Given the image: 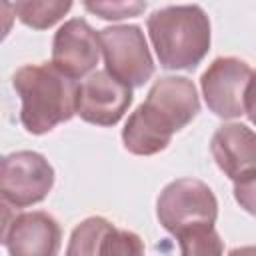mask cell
<instances>
[{"label":"cell","mask_w":256,"mask_h":256,"mask_svg":"<svg viewBox=\"0 0 256 256\" xmlns=\"http://www.w3.org/2000/svg\"><path fill=\"white\" fill-rule=\"evenodd\" d=\"M198 112L200 100L194 82L186 76H162L150 86L146 100L128 116L122 128L124 148L136 156L158 154Z\"/></svg>","instance_id":"obj_1"},{"label":"cell","mask_w":256,"mask_h":256,"mask_svg":"<svg viewBox=\"0 0 256 256\" xmlns=\"http://www.w3.org/2000/svg\"><path fill=\"white\" fill-rule=\"evenodd\" d=\"M12 86L22 102L20 122L34 136L54 130L76 114L78 82L52 62L20 66L12 76Z\"/></svg>","instance_id":"obj_2"},{"label":"cell","mask_w":256,"mask_h":256,"mask_svg":"<svg viewBox=\"0 0 256 256\" xmlns=\"http://www.w3.org/2000/svg\"><path fill=\"white\" fill-rule=\"evenodd\" d=\"M146 28L156 58L166 70H194L210 50V20L198 4L154 10Z\"/></svg>","instance_id":"obj_3"},{"label":"cell","mask_w":256,"mask_h":256,"mask_svg":"<svg viewBox=\"0 0 256 256\" xmlns=\"http://www.w3.org/2000/svg\"><path fill=\"white\" fill-rule=\"evenodd\" d=\"M156 218L172 236L214 226L218 200L212 188L198 178H178L166 184L156 200Z\"/></svg>","instance_id":"obj_4"},{"label":"cell","mask_w":256,"mask_h":256,"mask_svg":"<svg viewBox=\"0 0 256 256\" xmlns=\"http://www.w3.org/2000/svg\"><path fill=\"white\" fill-rule=\"evenodd\" d=\"M98 38L106 72L112 74L116 80L130 88H138L152 78L154 60L140 26H108L98 32Z\"/></svg>","instance_id":"obj_5"},{"label":"cell","mask_w":256,"mask_h":256,"mask_svg":"<svg viewBox=\"0 0 256 256\" xmlns=\"http://www.w3.org/2000/svg\"><path fill=\"white\" fill-rule=\"evenodd\" d=\"M54 186V168L34 150L6 154L0 162V194L4 204L28 208L42 202Z\"/></svg>","instance_id":"obj_6"},{"label":"cell","mask_w":256,"mask_h":256,"mask_svg":"<svg viewBox=\"0 0 256 256\" xmlns=\"http://www.w3.org/2000/svg\"><path fill=\"white\" fill-rule=\"evenodd\" d=\"M254 70L234 56H220L202 72L200 88L204 102L218 118H240L244 114L246 90Z\"/></svg>","instance_id":"obj_7"},{"label":"cell","mask_w":256,"mask_h":256,"mask_svg":"<svg viewBox=\"0 0 256 256\" xmlns=\"http://www.w3.org/2000/svg\"><path fill=\"white\" fill-rule=\"evenodd\" d=\"M132 88L106 70H96L78 84L76 114L96 126H114L132 104Z\"/></svg>","instance_id":"obj_8"},{"label":"cell","mask_w":256,"mask_h":256,"mask_svg":"<svg viewBox=\"0 0 256 256\" xmlns=\"http://www.w3.org/2000/svg\"><path fill=\"white\" fill-rule=\"evenodd\" d=\"M60 242V224L44 210L20 212L12 220H4L2 244L8 256H56Z\"/></svg>","instance_id":"obj_9"},{"label":"cell","mask_w":256,"mask_h":256,"mask_svg":"<svg viewBox=\"0 0 256 256\" xmlns=\"http://www.w3.org/2000/svg\"><path fill=\"white\" fill-rule=\"evenodd\" d=\"M102 50L98 32L84 18L66 20L52 40V64L66 76L78 80L90 76Z\"/></svg>","instance_id":"obj_10"},{"label":"cell","mask_w":256,"mask_h":256,"mask_svg":"<svg viewBox=\"0 0 256 256\" xmlns=\"http://www.w3.org/2000/svg\"><path fill=\"white\" fill-rule=\"evenodd\" d=\"M210 152L216 166L234 182L256 170V132L240 122L222 124L212 134Z\"/></svg>","instance_id":"obj_11"},{"label":"cell","mask_w":256,"mask_h":256,"mask_svg":"<svg viewBox=\"0 0 256 256\" xmlns=\"http://www.w3.org/2000/svg\"><path fill=\"white\" fill-rule=\"evenodd\" d=\"M18 20L34 30H46L54 26L72 8L70 0H22L10 4Z\"/></svg>","instance_id":"obj_12"},{"label":"cell","mask_w":256,"mask_h":256,"mask_svg":"<svg viewBox=\"0 0 256 256\" xmlns=\"http://www.w3.org/2000/svg\"><path fill=\"white\" fill-rule=\"evenodd\" d=\"M114 224L102 216L84 218L70 234L64 256H98L106 232Z\"/></svg>","instance_id":"obj_13"},{"label":"cell","mask_w":256,"mask_h":256,"mask_svg":"<svg viewBox=\"0 0 256 256\" xmlns=\"http://www.w3.org/2000/svg\"><path fill=\"white\" fill-rule=\"evenodd\" d=\"M180 256H224V242L214 226L178 236Z\"/></svg>","instance_id":"obj_14"},{"label":"cell","mask_w":256,"mask_h":256,"mask_svg":"<svg viewBox=\"0 0 256 256\" xmlns=\"http://www.w3.org/2000/svg\"><path fill=\"white\" fill-rule=\"evenodd\" d=\"M98 256H146V250L136 232L112 226L102 240Z\"/></svg>","instance_id":"obj_15"},{"label":"cell","mask_w":256,"mask_h":256,"mask_svg":"<svg viewBox=\"0 0 256 256\" xmlns=\"http://www.w3.org/2000/svg\"><path fill=\"white\" fill-rule=\"evenodd\" d=\"M84 8L102 20H122L146 10V2H84Z\"/></svg>","instance_id":"obj_16"},{"label":"cell","mask_w":256,"mask_h":256,"mask_svg":"<svg viewBox=\"0 0 256 256\" xmlns=\"http://www.w3.org/2000/svg\"><path fill=\"white\" fill-rule=\"evenodd\" d=\"M234 200L244 212L256 216V170L234 180Z\"/></svg>","instance_id":"obj_17"},{"label":"cell","mask_w":256,"mask_h":256,"mask_svg":"<svg viewBox=\"0 0 256 256\" xmlns=\"http://www.w3.org/2000/svg\"><path fill=\"white\" fill-rule=\"evenodd\" d=\"M244 114L250 118V122L256 126V70L252 74V80L246 90V100H244Z\"/></svg>","instance_id":"obj_18"},{"label":"cell","mask_w":256,"mask_h":256,"mask_svg":"<svg viewBox=\"0 0 256 256\" xmlns=\"http://www.w3.org/2000/svg\"><path fill=\"white\" fill-rule=\"evenodd\" d=\"M228 256H256V246H238L228 252Z\"/></svg>","instance_id":"obj_19"}]
</instances>
